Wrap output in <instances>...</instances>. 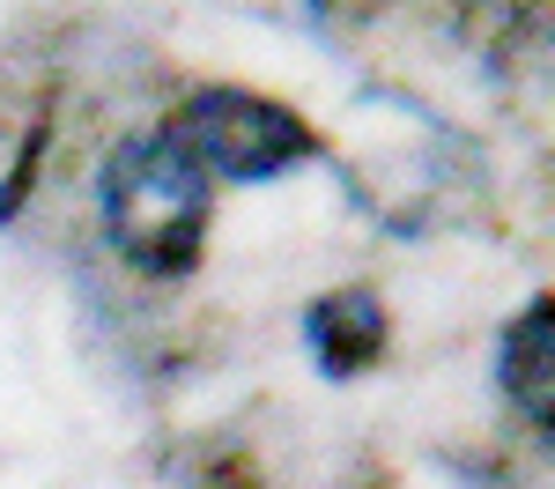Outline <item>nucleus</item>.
<instances>
[{"label":"nucleus","mask_w":555,"mask_h":489,"mask_svg":"<svg viewBox=\"0 0 555 489\" xmlns=\"http://www.w3.org/2000/svg\"><path fill=\"white\" fill-rule=\"evenodd\" d=\"M96 216L133 274L178 282L201 267V245H208V171L185 156L171 127L133 133L112 149V164L96 178Z\"/></svg>","instance_id":"f257e3e1"},{"label":"nucleus","mask_w":555,"mask_h":489,"mask_svg":"<svg viewBox=\"0 0 555 489\" xmlns=\"http://www.w3.org/2000/svg\"><path fill=\"white\" fill-rule=\"evenodd\" d=\"M171 133L185 141V156L208 178H230V185H267V178L297 171L319 156V133L304 112H289L282 96H259V89L237 82H208L178 104Z\"/></svg>","instance_id":"f03ea898"},{"label":"nucleus","mask_w":555,"mask_h":489,"mask_svg":"<svg viewBox=\"0 0 555 489\" xmlns=\"http://www.w3.org/2000/svg\"><path fill=\"white\" fill-rule=\"evenodd\" d=\"M496 394L533 438L555 445V297L526 305L496 342Z\"/></svg>","instance_id":"7ed1b4c3"},{"label":"nucleus","mask_w":555,"mask_h":489,"mask_svg":"<svg viewBox=\"0 0 555 489\" xmlns=\"http://www.w3.org/2000/svg\"><path fill=\"white\" fill-rule=\"evenodd\" d=\"M304 349L326 378H356L385 356V305L371 289H326L304 311Z\"/></svg>","instance_id":"20e7f679"},{"label":"nucleus","mask_w":555,"mask_h":489,"mask_svg":"<svg viewBox=\"0 0 555 489\" xmlns=\"http://www.w3.org/2000/svg\"><path fill=\"white\" fill-rule=\"evenodd\" d=\"M319 23H363V15H378L385 0H304Z\"/></svg>","instance_id":"39448f33"}]
</instances>
